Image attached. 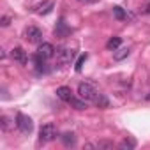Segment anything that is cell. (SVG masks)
Returning a JSON list of instances; mask_svg holds the SVG:
<instances>
[{"label": "cell", "instance_id": "20", "mask_svg": "<svg viewBox=\"0 0 150 150\" xmlns=\"http://www.w3.org/2000/svg\"><path fill=\"white\" fill-rule=\"evenodd\" d=\"M9 21H11V18L9 16H4L2 18V27H9Z\"/></svg>", "mask_w": 150, "mask_h": 150}, {"label": "cell", "instance_id": "11", "mask_svg": "<svg viewBox=\"0 0 150 150\" xmlns=\"http://www.w3.org/2000/svg\"><path fill=\"white\" fill-rule=\"evenodd\" d=\"M94 104H96V106H99V108H108V106H110V101H108V97H106L104 94H97V97H96Z\"/></svg>", "mask_w": 150, "mask_h": 150}, {"label": "cell", "instance_id": "7", "mask_svg": "<svg viewBox=\"0 0 150 150\" xmlns=\"http://www.w3.org/2000/svg\"><path fill=\"white\" fill-rule=\"evenodd\" d=\"M11 57H13V60H14V62L21 64V65H25V64H27V51H25L23 48H20V46H16V48H13V50H11Z\"/></svg>", "mask_w": 150, "mask_h": 150}, {"label": "cell", "instance_id": "2", "mask_svg": "<svg viewBox=\"0 0 150 150\" xmlns=\"http://www.w3.org/2000/svg\"><path fill=\"white\" fill-rule=\"evenodd\" d=\"M16 127H18L23 134H30L32 129H34V122H32V118H30L28 115L18 113V115H16Z\"/></svg>", "mask_w": 150, "mask_h": 150}, {"label": "cell", "instance_id": "4", "mask_svg": "<svg viewBox=\"0 0 150 150\" xmlns=\"http://www.w3.org/2000/svg\"><path fill=\"white\" fill-rule=\"evenodd\" d=\"M72 58H74V50L72 48L64 46L57 51V64L58 65H67V64L72 62Z\"/></svg>", "mask_w": 150, "mask_h": 150}, {"label": "cell", "instance_id": "22", "mask_svg": "<svg viewBox=\"0 0 150 150\" xmlns=\"http://www.w3.org/2000/svg\"><path fill=\"white\" fill-rule=\"evenodd\" d=\"M146 99H148V101H150V94H148V97H146Z\"/></svg>", "mask_w": 150, "mask_h": 150}, {"label": "cell", "instance_id": "21", "mask_svg": "<svg viewBox=\"0 0 150 150\" xmlns=\"http://www.w3.org/2000/svg\"><path fill=\"white\" fill-rule=\"evenodd\" d=\"M78 2H81V4H96L99 0H78Z\"/></svg>", "mask_w": 150, "mask_h": 150}, {"label": "cell", "instance_id": "13", "mask_svg": "<svg viewBox=\"0 0 150 150\" xmlns=\"http://www.w3.org/2000/svg\"><path fill=\"white\" fill-rule=\"evenodd\" d=\"M62 141H64L65 146H72V145H76V136H74L72 132H65L62 136Z\"/></svg>", "mask_w": 150, "mask_h": 150}, {"label": "cell", "instance_id": "19", "mask_svg": "<svg viewBox=\"0 0 150 150\" xmlns=\"http://www.w3.org/2000/svg\"><path fill=\"white\" fill-rule=\"evenodd\" d=\"M0 120H2V122H0V124H2V129H4V131H7V129H9V122H11V120H9L7 117H2Z\"/></svg>", "mask_w": 150, "mask_h": 150}, {"label": "cell", "instance_id": "3", "mask_svg": "<svg viewBox=\"0 0 150 150\" xmlns=\"http://www.w3.org/2000/svg\"><path fill=\"white\" fill-rule=\"evenodd\" d=\"M57 138V127L53 124H44L39 129V141L41 143H50Z\"/></svg>", "mask_w": 150, "mask_h": 150}, {"label": "cell", "instance_id": "10", "mask_svg": "<svg viewBox=\"0 0 150 150\" xmlns=\"http://www.w3.org/2000/svg\"><path fill=\"white\" fill-rule=\"evenodd\" d=\"M129 53H131L129 48H117L115 53H113V58L115 60H124L125 57H129Z\"/></svg>", "mask_w": 150, "mask_h": 150}, {"label": "cell", "instance_id": "17", "mask_svg": "<svg viewBox=\"0 0 150 150\" xmlns=\"http://www.w3.org/2000/svg\"><path fill=\"white\" fill-rule=\"evenodd\" d=\"M85 60H87V53H83V55L78 58V62H76V71H78V72L83 69V64H85Z\"/></svg>", "mask_w": 150, "mask_h": 150}, {"label": "cell", "instance_id": "8", "mask_svg": "<svg viewBox=\"0 0 150 150\" xmlns=\"http://www.w3.org/2000/svg\"><path fill=\"white\" fill-rule=\"evenodd\" d=\"M55 94H57V97H58L60 101H65V103H69V101L72 99V90H71L69 87H58Z\"/></svg>", "mask_w": 150, "mask_h": 150}, {"label": "cell", "instance_id": "6", "mask_svg": "<svg viewBox=\"0 0 150 150\" xmlns=\"http://www.w3.org/2000/svg\"><path fill=\"white\" fill-rule=\"evenodd\" d=\"M55 46L51 44V42H42L41 46H39V50H37V55L41 57V58H44V60H48V58H51L53 55H55Z\"/></svg>", "mask_w": 150, "mask_h": 150}, {"label": "cell", "instance_id": "12", "mask_svg": "<svg viewBox=\"0 0 150 150\" xmlns=\"http://www.w3.org/2000/svg\"><path fill=\"white\" fill-rule=\"evenodd\" d=\"M122 150H132L134 146H136V141L132 139V138H125V139H122L120 141V145H118Z\"/></svg>", "mask_w": 150, "mask_h": 150}, {"label": "cell", "instance_id": "18", "mask_svg": "<svg viewBox=\"0 0 150 150\" xmlns=\"http://www.w3.org/2000/svg\"><path fill=\"white\" fill-rule=\"evenodd\" d=\"M97 148H106V150H113V143L111 141H99L97 145H96Z\"/></svg>", "mask_w": 150, "mask_h": 150}, {"label": "cell", "instance_id": "5", "mask_svg": "<svg viewBox=\"0 0 150 150\" xmlns=\"http://www.w3.org/2000/svg\"><path fill=\"white\" fill-rule=\"evenodd\" d=\"M25 39H27L28 42H34V44L41 42V41H42V32H41V28H37V27H28V28H25Z\"/></svg>", "mask_w": 150, "mask_h": 150}, {"label": "cell", "instance_id": "15", "mask_svg": "<svg viewBox=\"0 0 150 150\" xmlns=\"http://www.w3.org/2000/svg\"><path fill=\"white\" fill-rule=\"evenodd\" d=\"M113 14H115L117 20H125V18H127V13H125L120 6H115V7H113Z\"/></svg>", "mask_w": 150, "mask_h": 150}, {"label": "cell", "instance_id": "1", "mask_svg": "<svg viewBox=\"0 0 150 150\" xmlns=\"http://www.w3.org/2000/svg\"><path fill=\"white\" fill-rule=\"evenodd\" d=\"M97 90H96V87L92 85V83H87V81H81L80 85H78V96L81 97V99H85L87 103H94L96 101V97H97Z\"/></svg>", "mask_w": 150, "mask_h": 150}, {"label": "cell", "instance_id": "9", "mask_svg": "<svg viewBox=\"0 0 150 150\" xmlns=\"http://www.w3.org/2000/svg\"><path fill=\"white\" fill-rule=\"evenodd\" d=\"M53 2H44V4H39L37 7H35V13L37 14H48V13H51V9H53Z\"/></svg>", "mask_w": 150, "mask_h": 150}, {"label": "cell", "instance_id": "16", "mask_svg": "<svg viewBox=\"0 0 150 150\" xmlns=\"http://www.w3.org/2000/svg\"><path fill=\"white\" fill-rule=\"evenodd\" d=\"M120 42H122V39H120V37H111V39L108 41L106 48H108V50H113V51H115V50H117V48L120 46Z\"/></svg>", "mask_w": 150, "mask_h": 150}, {"label": "cell", "instance_id": "14", "mask_svg": "<svg viewBox=\"0 0 150 150\" xmlns=\"http://www.w3.org/2000/svg\"><path fill=\"white\" fill-rule=\"evenodd\" d=\"M69 104H71L72 108H76V110H85V108H87V101H85V99H74V97H72V99L69 101Z\"/></svg>", "mask_w": 150, "mask_h": 150}]
</instances>
